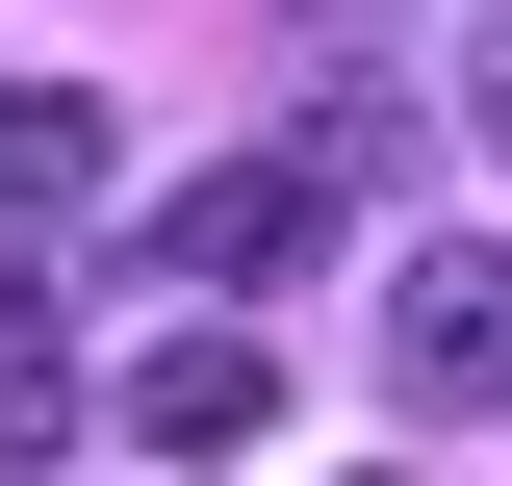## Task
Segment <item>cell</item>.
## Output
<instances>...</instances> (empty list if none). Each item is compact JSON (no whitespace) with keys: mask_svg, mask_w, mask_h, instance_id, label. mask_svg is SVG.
I'll return each mask as SVG.
<instances>
[{"mask_svg":"<svg viewBox=\"0 0 512 486\" xmlns=\"http://www.w3.org/2000/svg\"><path fill=\"white\" fill-rule=\"evenodd\" d=\"M154 256H180L205 307H256V282H308V256H333V180H308V154H205V180L154 205Z\"/></svg>","mask_w":512,"mask_h":486,"instance_id":"cell-1","label":"cell"},{"mask_svg":"<svg viewBox=\"0 0 512 486\" xmlns=\"http://www.w3.org/2000/svg\"><path fill=\"white\" fill-rule=\"evenodd\" d=\"M384 384L410 410H512V256H384Z\"/></svg>","mask_w":512,"mask_h":486,"instance_id":"cell-2","label":"cell"},{"mask_svg":"<svg viewBox=\"0 0 512 486\" xmlns=\"http://www.w3.org/2000/svg\"><path fill=\"white\" fill-rule=\"evenodd\" d=\"M128 435H154V461H256V435H282V359L205 307V333H154V359H128Z\"/></svg>","mask_w":512,"mask_h":486,"instance_id":"cell-3","label":"cell"},{"mask_svg":"<svg viewBox=\"0 0 512 486\" xmlns=\"http://www.w3.org/2000/svg\"><path fill=\"white\" fill-rule=\"evenodd\" d=\"M103 180H128V128L77 103V77H0V231H77Z\"/></svg>","mask_w":512,"mask_h":486,"instance_id":"cell-4","label":"cell"},{"mask_svg":"<svg viewBox=\"0 0 512 486\" xmlns=\"http://www.w3.org/2000/svg\"><path fill=\"white\" fill-rule=\"evenodd\" d=\"M461 103H487V154H512V52H487V77H461Z\"/></svg>","mask_w":512,"mask_h":486,"instance_id":"cell-5","label":"cell"}]
</instances>
